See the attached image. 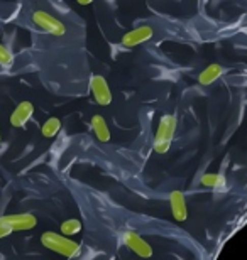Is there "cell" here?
Listing matches in <instances>:
<instances>
[{"mask_svg":"<svg viewBox=\"0 0 247 260\" xmlns=\"http://www.w3.org/2000/svg\"><path fill=\"white\" fill-rule=\"evenodd\" d=\"M41 243L44 245V248L63 255L66 258H76L81 253V245L75 240H71L70 237H65L61 233L56 232H44L41 235Z\"/></svg>","mask_w":247,"mask_h":260,"instance_id":"obj_1","label":"cell"},{"mask_svg":"<svg viewBox=\"0 0 247 260\" xmlns=\"http://www.w3.org/2000/svg\"><path fill=\"white\" fill-rule=\"evenodd\" d=\"M176 117L168 113V115L161 117L159 125H157L156 135H154V142H152V149L157 154H166L171 147V142L175 139L176 132Z\"/></svg>","mask_w":247,"mask_h":260,"instance_id":"obj_2","label":"cell"},{"mask_svg":"<svg viewBox=\"0 0 247 260\" xmlns=\"http://www.w3.org/2000/svg\"><path fill=\"white\" fill-rule=\"evenodd\" d=\"M33 22L43 29L44 32H49L52 36H65L66 32L65 24L60 19H56L54 15L44 12V10H36L33 14Z\"/></svg>","mask_w":247,"mask_h":260,"instance_id":"obj_3","label":"cell"},{"mask_svg":"<svg viewBox=\"0 0 247 260\" xmlns=\"http://www.w3.org/2000/svg\"><path fill=\"white\" fill-rule=\"evenodd\" d=\"M0 223L9 226L12 232H25L38 226V218L33 213H17V215H5L0 218Z\"/></svg>","mask_w":247,"mask_h":260,"instance_id":"obj_4","label":"cell"},{"mask_svg":"<svg viewBox=\"0 0 247 260\" xmlns=\"http://www.w3.org/2000/svg\"><path fill=\"white\" fill-rule=\"evenodd\" d=\"M122 242H124V245L127 247L130 252H134L138 257H141V258H151L152 257V247L139 235V233L125 232L122 235Z\"/></svg>","mask_w":247,"mask_h":260,"instance_id":"obj_5","label":"cell"},{"mask_svg":"<svg viewBox=\"0 0 247 260\" xmlns=\"http://www.w3.org/2000/svg\"><path fill=\"white\" fill-rule=\"evenodd\" d=\"M90 90L92 95L95 98V102L98 105L107 107L112 103V91H110V86L107 80L102 75H93L90 80Z\"/></svg>","mask_w":247,"mask_h":260,"instance_id":"obj_6","label":"cell"},{"mask_svg":"<svg viewBox=\"0 0 247 260\" xmlns=\"http://www.w3.org/2000/svg\"><path fill=\"white\" fill-rule=\"evenodd\" d=\"M34 113V105L28 100L20 102L17 107L14 108L12 115H10V125L15 127V128H22L25 123L31 120Z\"/></svg>","mask_w":247,"mask_h":260,"instance_id":"obj_7","label":"cell"},{"mask_svg":"<svg viewBox=\"0 0 247 260\" xmlns=\"http://www.w3.org/2000/svg\"><path fill=\"white\" fill-rule=\"evenodd\" d=\"M152 36H154V30L149 25H139L129 32L124 34L122 38V44L127 46V48H132V46H138V44H143L146 41H149Z\"/></svg>","mask_w":247,"mask_h":260,"instance_id":"obj_8","label":"cell"},{"mask_svg":"<svg viewBox=\"0 0 247 260\" xmlns=\"http://www.w3.org/2000/svg\"><path fill=\"white\" fill-rule=\"evenodd\" d=\"M170 206L173 218L176 221H185L188 218V208H186V200L185 194L181 191H171L170 193Z\"/></svg>","mask_w":247,"mask_h":260,"instance_id":"obj_9","label":"cell"},{"mask_svg":"<svg viewBox=\"0 0 247 260\" xmlns=\"http://www.w3.org/2000/svg\"><path fill=\"white\" fill-rule=\"evenodd\" d=\"M222 75H224V68L217 63H213V64L207 66L202 73H200L198 81H200V85L207 86V85H212V83L217 81Z\"/></svg>","mask_w":247,"mask_h":260,"instance_id":"obj_10","label":"cell"},{"mask_svg":"<svg viewBox=\"0 0 247 260\" xmlns=\"http://www.w3.org/2000/svg\"><path fill=\"white\" fill-rule=\"evenodd\" d=\"M200 184L210 189H225L227 188V179H225L224 174L218 173H205L200 178Z\"/></svg>","mask_w":247,"mask_h":260,"instance_id":"obj_11","label":"cell"},{"mask_svg":"<svg viewBox=\"0 0 247 260\" xmlns=\"http://www.w3.org/2000/svg\"><path fill=\"white\" fill-rule=\"evenodd\" d=\"M92 130L100 142H108L110 140V130H108L107 122H105V118L102 115L92 117Z\"/></svg>","mask_w":247,"mask_h":260,"instance_id":"obj_12","label":"cell"},{"mask_svg":"<svg viewBox=\"0 0 247 260\" xmlns=\"http://www.w3.org/2000/svg\"><path fill=\"white\" fill-rule=\"evenodd\" d=\"M60 130H61V120H60V118L49 117L48 120L43 123V127H41V134H43V137H46V139H52V137H56Z\"/></svg>","mask_w":247,"mask_h":260,"instance_id":"obj_13","label":"cell"},{"mask_svg":"<svg viewBox=\"0 0 247 260\" xmlns=\"http://www.w3.org/2000/svg\"><path fill=\"white\" fill-rule=\"evenodd\" d=\"M80 232H81V221L76 220V218H70V220H65L61 223V235L73 237Z\"/></svg>","mask_w":247,"mask_h":260,"instance_id":"obj_14","label":"cell"},{"mask_svg":"<svg viewBox=\"0 0 247 260\" xmlns=\"http://www.w3.org/2000/svg\"><path fill=\"white\" fill-rule=\"evenodd\" d=\"M14 64V56L12 53L5 48V46L0 43V66L5 68V70H9L10 66Z\"/></svg>","mask_w":247,"mask_h":260,"instance_id":"obj_15","label":"cell"},{"mask_svg":"<svg viewBox=\"0 0 247 260\" xmlns=\"http://www.w3.org/2000/svg\"><path fill=\"white\" fill-rule=\"evenodd\" d=\"M12 233V230H10L9 226H5L4 223H0V238H4V237H7Z\"/></svg>","mask_w":247,"mask_h":260,"instance_id":"obj_16","label":"cell"},{"mask_svg":"<svg viewBox=\"0 0 247 260\" xmlns=\"http://www.w3.org/2000/svg\"><path fill=\"white\" fill-rule=\"evenodd\" d=\"M76 2L80 4V5H88V4H92L93 0H76Z\"/></svg>","mask_w":247,"mask_h":260,"instance_id":"obj_17","label":"cell"},{"mask_svg":"<svg viewBox=\"0 0 247 260\" xmlns=\"http://www.w3.org/2000/svg\"><path fill=\"white\" fill-rule=\"evenodd\" d=\"M0 140H2V135H0Z\"/></svg>","mask_w":247,"mask_h":260,"instance_id":"obj_18","label":"cell"}]
</instances>
